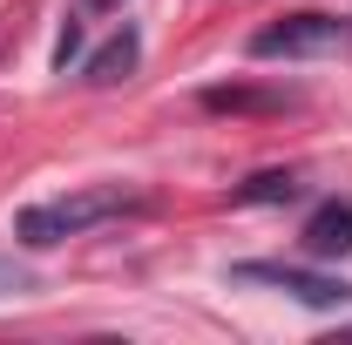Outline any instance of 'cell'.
Instances as JSON below:
<instances>
[{
  "instance_id": "obj_4",
  "label": "cell",
  "mask_w": 352,
  "mask_h": 345,
  "mask_svg": "<svg viewBox=\"0 0 352 345\" xmlns=\"http://www.w3.org/2000/svg\"><path fill=\"white\" fill-rule=\"evenodd\" d=\"M135 61H142V34L122 27L116 41H102V47L82 61V82H88V88H116V82H129V75H135Z\"/></svg>"
},
{
  "instance_id": "obj_5",
  "label": "cell",
  "mask_w": 352,
  "mask_h": 345,
  "mask_svg": "<svg viewBox=\"0 0 352 345\" xmlns=\"http://www.w3.org/2000/svg\"><path fill=\"white\" fill-rule=\"evenodd\" d=\"M305 251L311 258H352V203H318L305 216Z\"/></svg>"
},
{
  "instance_id": "obj_7",
  "label": "cell",
  "mask_w": 352,
  "mask_h": 345,
  "mask_svg": "<svg viewBox=\"0 0 352 345\" xmlns=\"http://www.w3.org/2000/svg\"><path fill=\"white\" fill-rule=\"evenodd\" d=\"M34 278H28V264H14V258H0V298H14V291H28Z\"/></svg>"
},
{
  "instance_id": "obj_9",
  "label": "cell",
  "mask_w": 352,
  "mask_h": 345,
  "mask_svg": "<svg viewBox=\"0 0 352 345\" xmlns=\"http://www.w3.org/2000/svg\"><path fill=\"white\" fill-rule=\"evenodd\" d=\"M88 7H122V0H88Z\"/></svg>"
},
{
  "instance_id": "obj_1",
  "label": "cell",
  "mask_w": 352,
  "mask_h": 345,
  "mask_svg": "<svg viewBox=\"0 0 352 345\" xmlns=\"http://www.w3.org/2000/svg\"><path fill=\"white\" fill-rule=\"evenodd\" d=\"M149 197L142 190H122V183H88V190H68V197H47V203H28L14 216V237L28 251H47V244H68L95 223H116V216L142 210Z\"/></svg>"
},
{
  "instance_id": "obj_6",
  "label": "cell",
  "mask_w": 352,
  "mask_h": 345,
  "mask_svg": "<svg viewBox=\"0 0 352 345\" xmlns=\"http://www.w3.org/2000/svg\"><path fill=\"white\" fill-rule=\"evenodd\" d=\"M230 197L237 203H292V197H305V183H298V170H258L251 183H237Z\"/></svg>"
},
{
  "instance_id": "obj_2",
  "label": "cell",
  "mask_w": 352,
  "mask_h": 345,
  "mask_svg": "<svg viewBox=\"0 0 352 345\" xmlns=\"http://www.w3.org/2000/svg\"><path fill=\"white\" fill-rule=\"evenodd\" d=\"M352 41V21L339 14H278V21H264L258 34H251V54L258 61H318V54H339Z\"/></svg>"
},
{
  "instance_id": "obj_8",
  "label": "cell",
  "mask_w": 352,
  "mask_h": 345,
  "mask_svg": "<svg viewBox=\"0 0 352 345\" xmlns=\"http://www.w3.org/2000/svg\"><path fill=\"white\" fill-rule=\"evenodd\" d=\"M75 54H82V27L68 21V27H61V41H54V68H68Z\"/></svg>"
},
{
  "instance_id": "obj_3",
  "label": "cell",
  "mask_w": 352,
  "mask_h": 345,
  "mask_svg": "<svg viewBox=\"0 0 352 345\" xmlns=\"http://www.w3.org/2000/svg\"><path fill=\"white\" fill-rule=\"evenodd\" d=\"M237 285H271L285 291L292 304L305 311H346L352 304V278H332V271H311V264H271V258H251V264H230Z\"/></svg>"
}]
</instances>
